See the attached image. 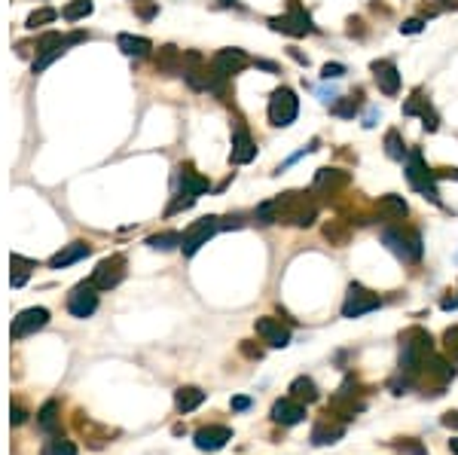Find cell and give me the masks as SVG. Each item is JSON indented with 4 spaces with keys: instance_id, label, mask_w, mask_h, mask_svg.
Here are the masks:
<instances>
[{
    "instance_id": "obj_1",
    "label": "cell",
    "mask_w": 458,
    "mask_h": 455,
    "mask_svg": "<svg viewBox=\"0 0 458 455\" xmlns=\"http://www.w3.org/2000/svg\"><path fill=\"white\" fill-rule=\"evenodd\" d=\"M431 351H434L431 333L422 330V327H410L400 336V373L415 382V376H419L425 358L431 355Z\"/></svg>"
},
{
    "instance_id": "obj_2",
    "label": "cell",
    "mask_w": 458,
    "mask_h": 455,
    "mask_svg": "<svg viewBox=\"0 0 458 455\" xmlns=\"http://www.w3.org/2000/svg\"><path fill=\"white\" fill-rule=\"evenodd\" d=\"M382 245L400 263H419L422 260V236L406 226H385L382 229Z\"/></svg>"
},
{
    "instance_id": "obj_3",
    "label": "cell",
    "mask_w": 458,
    "mask_h": 455,
    "mask_svg": "<svg viewBox=\"0 0 458 455\" xmlns=\"http://www.w3.org/2000/svg\"><path fill=\"white\" fill-rule=\"evenodd\" d=\"M403 175H406V180H410V187L415 190V193L425 196V199H431L434 205H440V190H437V175L425 165L422 150H410V156H406V165H403Z\"/></svg>"
},
{
    "instance_id": "obj_4",
    "label": "cell",
    "mask_w": 458,
    "mask_h": 455,
    "mask_svg": "<svg viewBox=\"0 0 458 455\" xmlns=\"http://www.w3.org/2000/svg\"><path fill=\"white\" fill-rule=\"evenodd\" d=\"M300 114V98L290 86H278L269 95V126L275 128H288L293 126V119Z\"/></svg>"
},
{
    "instance_id": "obj_5",
    "label": "cell",
    "mask_w": 458,
    "mask_h": 455,
    "mask_svg": "<svg viewBox=\"0 0 458 455\" xmlns=\"http://www.w3.org/2000/svg\"><path fill=\"white\" fill-rule=\"evenodd\" d=\"M269 28L272 31H281V34H290V37H305L309 31H315L309 13H302V6L297 4V0H290V13L288 16H272Z\"/></svg>"
},
{
    "instance_id": "obj_6",
    "label": "cell",
    "mask_w": 458,
    "mask_h": 455,
    "mask_svg": "<svg viewBox=\"0 0 458 455\" xmlns=\"http://www.w3.org/2000/svg\"><path fill=\"white\" fill-rule=\"evenodd\" d=\"M382 306L379 293L366 290L364 285H351L349 293H345V302H342V318H361L366 312H376Z\"/></svg>"
},
{
    "instance_id": "obj_7",
    "label": "cell",
    "mask_w": 458,
    "mask_h": 455,
    "mask_svg": "<svg viewBox=\"0 0 458 455\" xmlns=\"http://www.w3.org/2000/svg\"><path fill=\"white\" fill-rule=\"evenodd\" d=\"M98 309V287L92 281H80V285L67 293V312L74 318H92Z\"/></svg>"
},
{
    "instance_id": "obj_8",
    "label": "cell",
    "mask_w": 458,
    "mask_h": 455,
    "mask_svg": "<svg viewBox=\"0 0 458 455\" xmlns=\"http://www.w3.org/2000/svg\"><path fill=\"white\" fill-rule=\"evenodd\" d=\"M126 278V257L122 254H114V257H104L95 266V272H92V285H95L98 290H110V287H116L119 281Z\"/></svg>"
},
{
    "instance_id": "obj_9",
    "label": "cell",
    "mask_w": 458,
    "mask_h": 455,
    "mask_svg": "<svg viewBox=\"0 0 458 455\" xmlns=\"http://www.w3.org/2000/svg\"><path fill=\"white\" fill-rule=\"evenodd\" d=\"M217 229H220V217H202V220H196V224H192L187 232H183L180 251H183L187 257H192L202 245H208V239H211Z\"/></svg>"
},
{
    "instance_id": "obj_10",
    "label": "cell",
    "mask_w": 458,
    "mask_h": 455,
    "mask_svg": "<svg viewBox=\"0 0 458 455\" xmlns=\"http://www.w3.org/2000/svg\"><path fill=\"white\" fill-rule=\"evenodd\" d=\"M257 159V144H253L251 131L241 126V119L232 123V150H229V163L232 165H248Z\"/></svg>"
},
{
    "instance_id": "obj_11",
    "label": "cell",
    "mask_w": 458,
    "mask_h": 455,
    "mask_svg": "<svg viewBox=\"0 0 458 455\" xmlns=\"http://www.w3.org/2000/svg\"><path fill=\"white\" fill-rule=\"evenodd\" d=\"M46 324H49V312L43 306H34V309L18 312V315L13 318L9 333H13V339H25V336H34L37 330H43Z\"/></svg>"
},
{
    "instance_id": "obj_12",
    "label": "cell",
    "mask_w": 458,
    "mask_h": 455,
    "mask_svg": "<svg viewBox=\"0 0 458 455\" xmlns=\"http://www.w3.org/2000/svg\"><path fill=\"white\" fill-rule=\"evenodd\" d=\"M370 70H373L376 86H379V92H382V95L394 98L397 92H400V74H397L394 58H379V62H373V65H370Z\"/></svg>"
},
{
    "instance_id": "obj_13",
    "label": "cell",
    "mask_w": 458,
    "mask_h": 455,
    "mask_svg": "<svg viewBox=\"0 0 458 455\" xmlns=\"http://www.w3.org/2000/svg\"><path fill=\"white\" fill-rule=\"evenodd\" d=\"M248 65H251V58L244 55L241 49H236V46H232V49H220V53L211 58V67L220 70V74H227V77L241 74V70L248 67Z\"/></svg>"
},
{
    "instance_id": "obj_14",
    "label": "cell",
    "mask_w": 458,
    "mask_h": 455,
    "mask_svg": "<svg viewBox=\"0 0 458 455\" xmlns=\"http://www.w3.org/2000/svg\"><path fill=\"white\" fill-rule=\"evenodd\" d=\"M229 440H232V431L227 428V424H208V428L196 431V446L202 452H217V449L227 446Z\"/></svg>"
},
{
    "instance_id": "obj_15",
    "label": "cell",
    "mask_w": 458,
    "mask_h": 455,
    "mask_svg": "<svg viewBox=\"0 0 458 455\" xmlns=\"http://www.w3.org/2000/svg\"><path fill=\"white\" fill-rule=\"evenodd\" d=\"M153 65H156V70L162 77H178V74H183V53L178 46L165 43V46H159L156 55H153Z\"/></svg>"
},
{
    "instance_id": "obj_16",
    "label": "cell",
    "mask_w": 458,
    "mask_h": 455,
    "mask_svg": "<svg viewBox=\"0 0 458 455\" xmlns=\"http://www.w3.org/2000/svg\"><path fill=\"white\" fill-rule=\"evenodd\" d=\"M89 254H92L89 241H70V245H65L58 254L49 257V269H67V266H74V263L86 260Z\"/></svg>"
},
{
    "instance_id": "obj_17",
    "label": "cell",
    "mask_w": 458,
    "mask_h": 455,
    "mask_svg": "<svg viewBox=\"0 0 458 455\" xmlns=\"http://www.w3.org/2000/svg\"><path fill=\"white\" fill-rule=\"evenodd\" d=\"M257 333L269 342L272 349H284V346H290V330L284 327L278 318H257Z\"/></svg>"
},
{
    "instance_id": "obj_18",
    "label": "cell",
    "mask_w": 458,
    "mask_h": 455,
    "mask_svg": "<svg viewBox=\"0 0 458 455\" xmlns=\"http://www.w3.org/2000/svg\"><path fill=\"white\" fill-rule=\"evenodd\" d=\"M305 419V403L300 400H293V398H281V400H275V407H272V422H278V424H297Z\"/></svg>"
},
{
    "instance_id": "obj_19",
    "label": "cell",
    "mask_w": 458,
    "mask_h": 455,
    "mask_svg": "<svg viewBox=\"0 0 458 455\" xmlns=\"http://www.w3.org/2000/svg\"><path fill=\"white\" fill-rule=\"evenodd\" d=\"M178 184H180V193H190V196H202V193H208L211 184H208V177H202L196 168H192L190 163L187 165H180L178 168Z\"/></svg>"
},
{
    "instance_id": "obj_20",
    "label": "cell",
    "mask_w": 458,
    "mask_h": 455,
    "mask_svg": "<svg viewBox=\"0 0 458 455\" xmlns=\"http://www.w3.org/2000/svg\"><path fill=\"white\" fill-rule=\"evenodd\" d=\"M345 434V424L342 422H336L330 416H324L318 419V424L312 428V443L315 446H327V443H336Z\"/></svg>"
},
{
    "instance_id": "obj_21",
    "label": "cell",
    "mask_w": 458,
    "mask_h": 455,
    "mask_svg": "<svg viewBox=\"0 0 458 455\" xmlns=\"http://www.w3.org/2000/svg\"><path fill=\"white\" fill-rule=\"evenodd\" d=\"M116 46L122 49V55H129V58H147L150 49H153V43L147 37H135V34H119Z\"/></svg>"
},
{
    "instance_id": "obj_22",
    "label": "cell",
    "mask_w": 458,
    "mask_h": 455,
    "mask_svg": "<svg viewBox=\"0 0 458 455\" xmlns=\"http://www.w3.org/2000/svg\"><path fill=\"white\" fill-rule=\"evenodd\" d=\"M61 407H58V400H46L43 407H40L37 412V428L43 431V434H55L58 431V424H61Z\"/></svg>"
},
{
    "instance_id": "obj_23",
    "label": "cell",
    "mask_w": 458,
    "mask_h": 455,
    "mask_svg": "<svg viewBox=\"0 0 458 455\" xmlns=\"http://www.w3.org/2000/svg\"><path fill=\"white\" fill-rule=\"evenodd\" d=\"M202 403H205V391L196 388V385H183V388H178V394H175V407H178L180 412H192L196 407H202Z\"/></svg>"
},
{
    "instance_id": "obj_24",
    "label": "cell",
    "mask_w": 458,
    "mask_h": 455,
    "mask_svg": "<svg viewBox=\"0 0 458 455\" xmlns=\"http://www.w3.org/2000/svg\"><path fill=\"white\" fill-rule=\"evenodd\" d=\"M9 266H13V272H9V281H13V287H22L25 281L31 278V272L37 269V263L28 260V257H22V254H13V257H9Z\"/></svg>"
},
{
    "instance_id": "obj_25",
    "label": "cell",
    "mask_w": 458,
    "mask_h": 455,
    "mask_svg": "<svg viewBox=\"0 0 458 455\" xmlns=\"http://www.w3.org/2000/svg\"><path fill=\"white\" fill-rule=\"evenodd\" d=\"M290 398L300 400V403H315L321 394H318V385H315L309 376H300V379L290 382Z\"/></svg>"
},
{
    "instance_id": "obj_26",
    "label": "cell",
    "mask_w": 458,
    "mask_h": 455,
    "mask_svg": "<svg viewBox=\"0 0 458 455\" xmlns=\"http://www.w3.org/2000/svg\"><path fill=\"white\" fill-rule=\"evenodd\" d=\"M376 208H379V214L385 220H400V217H406V211H410V208H406V202H403V196H394V193L382 196Z\"/></svg>"
},
{
    "instance_id": "obj_27",
    "label": "cell",
    "mask_w": 458,
    "mask_h": 455,
    "mask_svg": "<svg viewBox=\"0 0 458 455\" xmlns=\"http://www.w3.org/2000/svg\"><path fill=\"white\" fill-rule=\"evenodd\" d=\"M67 46H70V40H65L61 46H53V49H40V53L34 55V62H31V70H34V74H43V70L53 65L55 58H61L67 53Z\"/></svg>"
},
{
    "instance_id": "obj_28",
    "label": "cell",
    "mask_w": 458,
    "mask_h": 455,
    "mask_svg": "<svg viewBox=\"0 0 458 455\" xmlns=\"http://www.w3.org/2000/svg\"><path fill=\"white\" fill-rule=\"evenodd\" d=\"M349 175L345 171H336V168H318V177H315V190H333V187H342Z\"/></svg>"
},
{
    "instance_id": "obj_29",
    "label": "cell",
    "mask_w": 458,
    "mask_h": 455,
    "mask_svg": "<svg viewBox=\"0 0 458 455\" xmlns=\"http://www.w3.org/2000/svg\"><path fill=\"white\" fill-rule=\"evenodd\" d=\"M77 428L83 431V434L89 431V437H86V440H89V446H95V449H101V446H104V443L110 440V431L95 428V424H92L89 419H86V422H83V419H77Z\"/></svg>"
},
{
    "instance_id": "obj_30",
    "label": "cell",
    "mask_w": 458,
    "mask_h": 455,
    "mask_svg": "<svg viewBox=\"0 0 458 455\" xmlns=\"http://www.w3.org/2000/svg\"><path fill=\"white\" fill-rule=\"evenodd\" d=\"M58 18V9H53V6H43V9H34L28 18H25V28L28 31H37V28H43V25H49V22H55Z\"/></svg>"
},
{
    "instance_id": "obj_31",
    "label": "cell",
    "mask_w": 458,
    "mask_h": 455,
    "mask_svg": "<svg viewBox=\"0 0 458 455\" xmlns=\"http://www.w3.org/2000/svg\"><path fill=\"white\" fill-rule=\"evenodd\" d=\"M92 9H95V4H92V0H70V4L61 9V16H65L67 22H80V18L92 16Z\"/></svg>"
},
{
    "instance_id": "obj_32",
    "label": "cell",
    "mask_w": 458,
    "mask_h": 455,
    "mask_svg": "<svg viewBox=\"0 0 458 455\" xmlns=\"http://www.w3.org/2000/svg\"><path fill=\"white\" fill-rule=\"evenodd\" d=\"M385 153H388L391 159H397V163H403V159L410 156V153H406L403 138H400V131H397V128H391L388 135H385Z\"/></svg>"
},
{
    "instance_id": "obj_33",
    "label": "cell",
    "mask_w": 458,
    "mask_h": 455,
    "mask_svg": "<svg viewBox=\"0 0 458 455\" xmlns=\"http://www.w3.org/2000/svg\"><path fill=\"white\" fill-rule=\"evenodd\" d=\"M358 110H361V104L354 101V95L351 98H336L330 104V114L339 116V119H354V116H358Z\"/></svg>"
},
{
    "instance_id": "obj_34",
    "label": "cell",
    "mask_w": 458,
    "mask_h": 455,
    "mask_svg": "<svg viewBox=\"0 0 458 455\" xmlns=\"http://www.w3.org/2000/svg\"><path fill=\"white\" fill-rule=\"evenodd\" d=\"M180 232H156V236L147 239V245L153 251H171V248H180Z\"/></svg>"
},
{
    "instance_id": "obj_35",
    "label": "cell",
    "mask_w": 458,
    "mask_h": 455,
    "mask_svg": "<svg viewBox=\"0 0 458 455\" xmlns=\"http://www.w3.org/2000/svg\"><path fill=\"white\" fill-rule=\"evenodd\" d=\"M40 455H77V446L65 437H53L43 443V449H40Z\"/></svg>"
},
{
    "instance_id": "obj_36",
    "label": "cell",
    "mask_w": 458,
    "mask_h": 455,
    "mask_svg": "<svg viewBox=\"0 0 458 455\" xmlns=\"http://www.w3.org/2000/svg\"><path fill=\"white\" fill-rule=\"evenodd\" d=\"M324 239L330 241V245H349V229H345L339 220H330V224H324Z\"/></svg>"
},
{
    "instance_id": "obj_37",
    "label": "cell",
    "mask_w": 458,
    "mask_h": 455,
    "mask_svg": "<svg viewBox=\"0 0 458 455\" xmlns=\"http://www.w3.org/2000/svg\"><path fill=\"white\" fill-rule=\"evenodd\" d=\"M443 349H446V355H449L452 361H458V324L443 333Z\"/></svg>"
},
{
    "instance_id": "obj_38",
    "label": "cell",
    "mask_w": 458,
    "mask_h": 455,
    "mask_svg": "<svg viewBox=\"0 0 458 455\" xmlns=\"http://www.w3.org/2000/svg\"><path fill=\"white\" fill-rule=\"evenodd\" d=\"M345 74H349V67L339 65V62H327L321 67V80H327V83H330V80H342Z\"/></svg>"
},
{
    "instance_id": "obj_39",
    "label": "cell",
    "mask_w": 458,
    "mask_h": 455,
    "mask_svg": "<svg viewBox=\"0 0 458 455\" xmlns=\"http://www.w3.org/2000/svg\"><path fill=\"white\" fill-rule=\"evenodd\" d=\"M425 107H427V98L413 95V98L403 104V116H422V110H425Z\"/></svg>"
},
{
    "instance_id": "obj_40",
    "label": "cell",
    "mask_w": 458,
    "mask_h": 455,
    "mask_svg": "<svg viewBox=\"0 0 458 455\" xmlns=\"http://www.w3.org/2000/svg\"><path fill=\"white\" fill-rule=\"evenodd\" d=\"M192 202H196V196H190V193H178V196H175V202L168 205L165 214H178V211H183V208H192Z\"/></svg>"
},
{
    "instance_id": "obj_41",
    "label": "cell",
    "mask_w": 458,
    "mask_h": 455,
    "mask_svg": "<svg viewBox=\"0 0 458 455\" xmlns=\"http://www.w3.org/2000/svg\"><path fill=\"white\" fill-rule=\"evenodd\" d=\"M422 126H425V131H437V126H440V116H437V110L431 104L422 110Z\"/></svg>"
},
{
    "instance_id": "obj_42",
    "label": "cell",
    "mask_w": 458,
    "mask_h": 455,
    "mask_svg": "<svg viewBox=\"0 0 458 455\" xmlns=\"http://www.w3.org/2000/svg\"><path fill=\"white\" fill-rule=\"evenodd\" d=\"M391 446L397 449V452H403V455H427L422 446H419V443H415V440H403V443H391Z\"/></svg>"
},
{
    "instance_id": "obj_43",
    "label": "cell",
    "mask_w": 458,
    "mask_h": 455,
    "mask_svg": "<svg viewBox=\"0 0 458 455\" xmlns=\"http://www.w3.org/2000/svg\"><path fill=\"white\" fill-rule=\"evenodd\" d=\"M9 412H13V416H9V419H13V424H22L25 419H28V412H25V407H22V400H13V407H9Z\"/></svg>"
},
{
    "instance_id": "obj_44",
    "label": "cell",
    "mask_w": 458,
    "mask_h": 455,
    "mask_svg": "<svg viewBox=\"0 0 458 455\" xmlns=\"http://www.w3.org/2000/svg\"><path fill=\"white\" fill-rule=\"evenodd\" d=\"M422 28H425L422 18H410V22H403V25H400V34H419Z\"/></svg>"
},
{
    "instance_id": "obj_45",
    "label": "cell",
    "mask_w": 458,
    "mask_h": 455,
    "mask_svg": "<svg viewBox=\"0 0 458 455\" xmlns=\"http://www.w3.org/2000/svg\"><path fill=\"white\" fill-rule=\"evenodd\" d=\"M241 355H244V358H251V361H260V358H263V351H260V349H253V346H248V342H241Z\"/></svg>"
},
{
    "instance_id": "obj_46",
    "label": "cell",
    "mask_w": 458,
    "mask_h": 455,
    "mask_svg": "<svg viewBox=\"0 0 458 455\" xmlns=\"http://www.w3.org/2000/svg\"><path fill=\"white\" fill-rule=\"evenodd\" d=\"M135 9H138V16H141V18H153V16L159 13V6H156V4H147V6H135Z\"/></svg>"
},
{
    "instance_id": "obj_47",
    "label": "cell",
    "mask_w": 458,
    "mask_h": 455,
    "mask_svg": "<svg viewBox=\"0 0 458 455\" xmlns=\"http://www.w3.org/2000/svg\"><path fill=\"white\" fill-rule=\"evenodd\" d=\"M253 67L269 70V74H278V65H275V62H263V58H257V62H253Z\"/></svg>"
},
{
    "instance_id": "obj_48",
    "label": "cell",
    "mask_w": 458,
    "mask_h": 455,
    "mask_svg": "<svg viewBox=\"0 0 458 455\" xmlns=\"http://www.w3.org/2000/svg\"><path fill=\"white\" fill-rule=\"evenodd\" d=\"M443 424H446V428H458V412H446Z\"/></svg>"
},
{
    "instance_id": "obj_49",
    "label": "cell",
    "mask_w": 458,
    "mask_h": 455,
    "mask_svg": "<svg viewBox=\"0 0 458 455\" xmlns=\"http://www.w3.org/2000/svg\"><path fill=\"white\" fill-rule=\"evenodd\" d=\"M251 400L248 398H232V410H248Z\"/></svg>"
},
{
    "instance_id": "obj_50",
    "label": "cell",
    "mask_w": 458,
    "mask_h": 455,
    "mask_svg": "<svg viewBox=\"0 0 458 455\" xmlns=\"http://www.w3.org/2000/svg\"><path fill=\"white\" fill-rule=\"evenodd\" d=\"M440 306H443L446 312H449V309H458V293H455V297H446V300L440 302Z\"/></svg>"
},
{
    "instance_id": "obj_51",
    "label": "cell",
    "mask_w": 458,
    "mask_h": 455,
    "mask_svg": "<svg viewBox=\"0 0 458 455\" xmlns=\"http://www.w3.org/2000/svg\"><path fill=\"white\" fill-rule=\"evenodd\" d=\"M376 119H379V114H376V110H370V114H366V119H364V128H373Z\"/></svg>"
},
{
    "instance_id": "obj_52",
    "label": "cell",
    "mask_w": 458,
    "mask_h": 455,
    "mask_svg": "<svg viewBox=\"0 0 458 455\" xmlns=\"http://www.w3.org/2000/svg\"><path fill=\"white\" fill-rule=\"evenodd\" d=\"M437 177H455L458 180V168H446V171H434Z\"/></svg>"
},
{
    "instance_id": "obj_53",
    "label": "cell",
    "mask_w": 458,
    "mask_h": 455,
    "mask_svg": "<svg viewBox=\"0 0 458 455\" xmlns=\"http://www.w3.org/2000/svg\"><path fill=\"white\" fill-rule=\"evenodd\" d=\"M290 55H293V58H297V62H300L302 67H305V65H309V58H305V55L300 53V49H290Z\"/></svg>"
},
{
    "instance_id": "obj_54",
    "label": "cell",
    "mask_w": 458,
    "mask_h": 455,
    "mask_svg": "<svg viewBox=\"0 0 458 455\" xmlns=\"http://www.w3.org/2000/svg\"><path fill=\"white\" fill-rule=\"evenodd\" d=\"M449 449L458 455V437H452V440H449Z\"/></svg>"
},
{
    "instance_id": "obj_55",
    "label": "cell",
    "mask_w": 458,
    "mask_h": 455,
    "mask_svg": "<svg viewBox=\"0 0 458 455\" xmlns=\"http://www.w3.org/2000/svg\"><path fill=\"white\" fill-rule=\"evenodd\" d=\"M223 6H239V0H220Z\"/></svg>"
},
{
    "instance_id": "obj_56",
    "label": "cell",
    "mask_w": 458,
    "mask_h": 455,
    "mask_svg": "<svg viewBox=\"0 0 458 455\" xmlns=\"http://www.w3.org/2000/svg\"><path fill=\"white\" fill-rule=\"evenodd\" d=\"M443 6H452L455 9V0H443Z\"/></svg>"
}]
</instances>
